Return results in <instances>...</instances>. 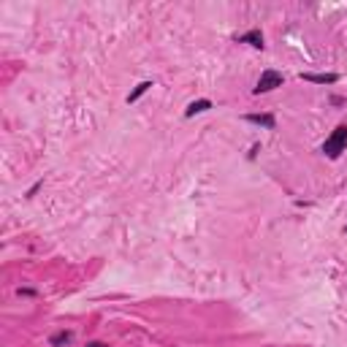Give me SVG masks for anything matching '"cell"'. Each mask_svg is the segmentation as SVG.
<instances>
[{
	"label": "cell",
	"mask_w": 347,
	"mask_h": 347,
	"mask_svg": "<svg viewBox=\"0 0 347 347\" xmlns=\"http://www.w3.org/2000/svg\"><path fill=\"white\" fill-rule=\"evenodd\" d=\"M239 44H250V46H255V49H263V33L250 30V33H244V36H239Z\"/></svg>",
	"instance_id": "cell-5"
},
{
	"label": "cell",
	"mask_w": 347,
	"mask_h": 347,
	"mask_svg": "<svg viewBox=\"0 0 347 347\" xmlns=\"http://www.w3.org/2000/svg\"><path fill=\"white\" fill-rule=\"evenodd\" d=\"M304 82H315V84H337L339 76L337 73H301Z\"/></svg>",
	"instance_id": "cell-4"
},
{
	"label": "cell",
	"mask_w": 347,
	"mask_h": 347,
	"mask_svg": "<svg viewBox=\"0 0 347 347\" xmlns=\"http://www.w3.org/2000/svg\"><path fill=\"white\" fill-rule=\"evenodd\" d=\"M87 347H106V345H103V342H90Z\"/></svg>",
	"instance_id": "cell-9"
},
{
	"label": "cell",
	"mask_w": 347,
	"mask_h": 347,
	"mask_svg": "<svg viewBox=\"0 0 347 347\" xmlns=\"http://www.w3.org/2000/svg\"><path fill=\"white\" fill-rule=\"evenodd\" d=\"M345 149H347V125H339V128L326 138V144H323V152H326V158L337 160L339 155L345 152Z\"/></svg>",
	"instance_id": "cell-1"
},
{
	"label": "cell",
	"mask_w": 347,
	"mask_h": 347,
	"mask_svg": "<svg viewBox=\"0 0 347 347\" xmlns=\"http://www.w3.org/2000/svg\"><path fill=\"white\" fill-rule=\"evenodd\" d=\"M209 109H212V101L201 98V101H193V103H190L184 114H187V117H195V114H204V112H209Z\"/></svg>",
	"instance_id": "cell-6"
},
{
	"label": "cell",
	"mask_w": 347,
	"mask_h": 347,
	"mask_svg": "<svg viewBox=\"0 0 347 347\" xmlns=\"http://www.w3.org/2000/svg\"><path fill=\"white\" fill-rule=\"evenodd\" d=\"M149 87H152V82H141V84H138V87H136V90H133V92H130V95H128V103H136V101H138V98H141V95H144V92H147V90H149Z\"/></svg>",
	"instance_id": "cell-8"
},
{
	"label": "cell",
	"mask_w": 347,
	"mask_h": 347,
	"mask_svg": "<svg viewBox=\"0 0 347 347\" xmlns=\"http://www.w3.org/2000/svg\"><path fill=\"white\" fill-rule=\"evenodd\" d=\"M71 339H73L71 331H57V334H52L49 342L55 345V347H68V345H71Z\"/></svg>",
	"instance_id": "cell-7"
},
{
	"label": "cell",
	"mask_w": 347,
	"mask_h": 347,
	"mask_svg": "<svg viewBox=\"0 0 347 347\" xmlns=\"http://www.w3.org/2000/svg\"><path fill=\"white\" fill-rule=\"evenodd\" d=\"M274 87H282V73L274 71V68H266V71L260 73L258 84H255V95H260V92H271Z\"/></svg>",
	"instance_id": "cell-2"
},
{
	"label": "cell",
	"mask_w": 347,
	"mask_h": 347,
	"mask_svg": "<svg viewBox=\"0 0 347 347\" xmlns=\"http://www.w3.org/2000/svg\"><path fill=\"white\" fill-rule=\"evenodd\" d=\"M244 119H247V122H252V125H260V128H269V130L277 128L274 114H247Z\"/></svg>",
	"instance_id": "cell-3"
}]
</instances>
